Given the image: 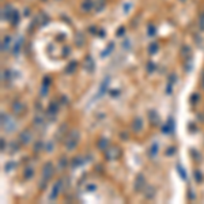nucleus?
Segmentation results:
<instances>
[{"instance_id":"f257e3e1","label":"nucleus","mask_w":204,"mask_h":204,"mask_svg":"<svg viewBox=\"0 0 204 204\" xmlns=\"http://www.w3.org/2000/svg\"><path fill=\"white\" fill-rule=\"evenodd\" d=\"M79 138H80V133H79V131L72 129L70 133H68L67 138H65V141H64L65 148H67L68 151H71V150H75L76 146L79 144Z\"/></svg>"},{"instance_id":"f03ea898","label":"nucleus","mask_w":204,"mask_h":204,"mask_svg":"<svg viewBox=\"0 0 204 204\" xmlns=\"http://www.w3.org/2000/svg\"><path fill=\"white\" fill-rule=\"evenodd\" d=\"M54 171H56V169H54V166L52 162H46L45 165H44V167H42V184H41V188H45L46 182H48L49 180H52Z\"/></svg>"},{"instance_id":"7ed1b4c3","label":"nucleus","mask_w":204,"mask_h":204,"mask_svg":"<svg viewBox=\"0 0 204 204\" xmlns=\"http://www.w3.org/2000/svg\"><path fill=\"white\" fill-rule=\"evenodd\" d=\"M15 127H16L15 121H14L8 114L2 113V128H3V131H5V132H14V131H15Z\"/></svg>"},{"instance_id":"20e7f679","label":"nucleus","mask_w":204,"mask_h":204,"mask_svg":"<svg viewBox=\"0 0 204 204\" xmlns=\"http://www.w3.org/2000/svg\"><path fill=\"white\" fill-rule=\"evenodd\" d=\"M103 154H105L106 160H116L121 157V150H120V147H117V146H112V147L109 146L108 148L103 151Z\"/></svg>"},{"instance_id":"39448f33","label":"nucleus","mask_w":204,"mask_h":204,"mask_svg":"<svg viewBox=\"0 0 204 204\" xmlns=\"http://www.w3.org/2000/svg\"><path fill=\"white\" fill-rule=\"evenodd\" d=\"M59 108L60 105H57V102H50V105L46 109V118L49 121H54L57 117V113H59Z\"/></svg>"},{"instance_id":"423d86ee","label":"nucleus","mask_w":204,"mask_h":204,"mask_svg":"<svg viewBox=\"0 0 204 204\" xmlns=\"http://www.w3.org/2000/svg\"><path fill=\"white\" fill-rule=\"evenodd\" d=\"M146 186H147L146 177H144V174L139 173L138 176H136V178H135V185H133V188H135V192H143Z\"/></svg>"},{"instance_id":"0eeeda50","label":"nucleus","mask_w":204,"mask_h":204,"mask_svg":"<svg viewBox=\"0 0 204 204\" xmlns=\"http://www.w3.org/2000/svg\"><path fill=\"white\" fill-rule=\"evenodd\" d=\"M61 188H63V180H57V181L54 182V185L52 186L50 193H49V200L50 201L56 200L57 196H59L60 192H61Z\"/></svg>"},{"instance_id":"6e6552de","label":"nucleus","mask_w":204,"mask_h":204,"mask_svg":"<svg viewBox=\"0 0 204 204\" xmlns=\"http://www.w3.org/2000/svg\"><path fill=\"white\" fill-rule=\"evenodd\" d=\"M83 68H84V70H86L89 73L94 72V70H95V63H94V59H92L90 54H87V56L84 57V60H83Z\"/></svg>"},{"instance_id":"1a4fd4ad","label":"nucleus","mask_w":204,"mask_h":204,"mask_svg":"<svg viewBox=\"0 0 204 204\" xmlns=\"http://www.w3.org/2000/svg\"><path fill=\"white\" fill-rule=\"evenodd\" d=\"M109 84H110V78H109V76H106L105 79H102V82H101V84H99V89H98V92H97V98L102 97V95L108 91Z\"/></svg>"},{"instance_id":"9d476101","label":"nucleus","mask_w":204,"mask_h":204,"mask_svg":"<svg viewBox=\"0 0 204 204\" xmlns=\"http://www.w3.org/2000/svg\"><path fill=\"white\" fill-rule=\"evenodd\" d=\"M24 110H26V106H24L21 101H14V103H12V112H14V114H15V116H22V114L24 113Z\"/></svg>"},{"instance_id":"9b49d317","label":"nucleus","mask_w":204,"mask_h":204,"mask_svg":"<svg viewBox=\"0 0 204 204\" xmlns=\"http://www.w3.org/2000/svg\"><path fill=\"white\" fill-rule=\"evenodd\" d=\"M49 86H50V78L49 76H45L42 79V84H41V90H40V95L41 97H46L49 91Z\"/></svg>"},{"instance_id":"f8f14e48","label":"nucleus","mask_w":204,"mask_h":204,"mask_svg":"<svg viewBox=\"0 0 204 204\" xmlns=\"http://www.w3.org/2000/svg\"><path fill=\"white\" fill-rule=\"evenodd\" d=\"M19 141H21V144H23V146H27V144L31 141V133H30V131H27V129L22 131V132L19 133Z\"/></svg>"},{"instance_id":"ddd939ff","label":"nucleus","mask_w":204,"mask_h":204,"mask_svg":"<svg viewBox=\"0 0 204 204\" xmlns=\"http://www.w3.org/2000/svg\"><path fill=\"white\" fill-rule=\"evenodd\" d=\"M143 127H144V122H143V118L139 116H136L135 118L132 120V129L135 132H141L143 131Z\"/></svg>"},{"instance_id":"4468645a","label":"nucleus","mask_w":204,"mask_h":204,"mask_svg":"<svg viewBox=\"0 0 204 204\" xmlns=\"http://www.w3.org/2000/svg\"><path fill=\"white\" fill-rule=\"evenodd\" d=\"M147 118H148L150 124L151 125H158V122H159V114H158L157 110H148V113H147Z\"/></svg>"},{"instance_id":"2eb2a0df","label":"nucleus","mask_w":204,"mask_h":204,"mask_svg":"<svg viewBox=\"0 0 204 204\" xmlns=\"http://www.w3.org/2000/svg\"><path fill=\"white\" fill-rule=\"evenodd\" d=\"M176 82H177V75L176 73H170V76L167 79V86H166V94L170 95L173 92V86Z\"/></svg>"},{"instance_id":"dca6fc26","label":"nucleus","mask_w":204,"mask_h":204,"mask_svg":"<svg viewBox=\"0 0 204 204\" xmlns=\"http://www.w3.org/2000/svg\"><path fill=\"white\" fill-rule=\"evenodd\" d=\"M108 147H109V139L105 138V136H101L97 141V148L101 150V151H105Z\"/></svg>"},{"instance_id":"f3484780","label":"nucleus","mask_w":204,"mask_h":204,"mask_svg":"<svg viewBox=\"0 0 204 204\" xmlns=\"http://www.w3.org/2000/svg\"><path fill=\"white\" fill-rule=\"evenodd\" d=\"M181 57L184 61H189V60H192V52H190V48L186 45L182 46L181 49Z\"/></svg>"},{"instance_id":"a211bd4d","label":"nucleus","mask_w":204,"mask_h":204,"mask_svg":"<svg viewBox=\"0 0 204 204\" xmlns=\"http://www.w3.org/2000/svg\"><path fill=\"white\" fill-rule=\"evenodd\" d=\"M158 151H159V144L152 143L151 146H150V148L147 150V154H148V157L151 158V159H154V158L158 155Z\"/></svg>"},{"instance_id":"6ab92c4d","label":"nucleus","mask_w":204,"mask_h":204,"mask_svg":"<svg viewBox=\"0 0 204 204\" xmlns=\"http://www.w3.org/2000/svg\"><path fill=\"white\" fill-rule=\"evenodd\" d=\"M173 131H174V120L170 117V118L166 121V124L162 127V132L163 133H171Z\"/></svg>"},{"instance_id":"aec40b11","label":"nucleus","mask_w":204,"mask_h":204,"mask_svg":"<svg viewBox=\"0 0 204 204\" xmlns=\"http://www.w3.org/2000/svg\"><path fill=\"white\" fill-rule=\"evenodd\" d=\"M144 197L147 199V200H151V199H154L155 196V188L151 186V185H147L146 188H144Z\"/></svg>"},{"instance_id":"412c9836","label":"nucleus","mask_w":204,"mask_h":204,"mask_svg":"<svg viewBox=\"0 0 204 204\" xmlns=\"http://www.w3.org/2000/svg\"><path fill=\"white\" fill-rule=\"evenodd\" d=\"M12 14H14V10L11 8V5H4V8H3V12H2V16H3V19H5V21H10L11 19V16H12Z\"/></svg>"},{"instance_id":"4be33fe9","label":"nucleus","mask_w":204,"mask_h":204,"mask_svg":"<svg viewBox=\"0 0 204 204\" xmlns=\"http://www.w3.org/2000/svg\"><path fill=\"white\" fill-rule=\"evenodd\" d=\"M33 124H34L35 127H44V124H45V117H44L42 114H35L34 120H33Z\"/></svg>"},{"instance_id":"5701e85b","label":"nucleus","mask_w":204,"mask_h":204,"mask_svg":"<svg viewBox=\"0 0 204 204\" xmlns=\"http://www.w3.org/2000/svg\"><path fill=\"white\" fill-rule=\"evenodd\" d=\"M83 157H75L71 159V167H79V166L83 165Z\"/></svg>"},{"instance_id":"b1692460","label":"nucleus","mask_w":204,"mask_h":204,"mask_svg":"<svg viewBox=\"0 0 204 204\" xmlns=\"http://www.w3.org/2000/svg\"><path fill=\"white\" fill-rule=\"evenodd\" d=\"M76 68H78V63H76L75 60H72V61H71L70 64L65 67V72H67V73H73L76 71Z\"/></svg>"},{"instance_id":"393cba45","label":"nucleus","mask_w":204,"mask_h":204,"mask_svg":"<svg viewBox=\"0 0 204 204\" xmlns=\"http://www.w3.org/2000/svg\"><path fill=\"white\" fill-rule=\"evenodd\" d=\"M10 42H11V37H10V35H5V37L3 38V42H2V52L8 50V46H10Z\"/></svg>"},{"instance_id":"a878e982","label":"nucleus","mask_w":204,"mask_h":204,"mask_svg":"<svg viewBox=\"0 0 204 204\" xmlns=\"http://www.w3.org/2000/svg\"><path fill=\"white\" fill-rule=\"evenodd\" d=\"M193 177H195V181L197 182V184H201V182H203V180H204L203 173H201V170H199V169H196V170H195Z\"/></svg>"},{"instance_id":"bb28decb","label":"nucleus","mask_w":204,"mask_h":204,"mask_svg":"<svg viewBox=\"0 0 204 204\" xmlns=\"http://www.w3.org/2000/svg\"><path fill=\"white\" fill-rule=\"evenodd\" d=\"M33 176H34V170H33V167H26L23 171V178L24 180H31Z\"/></svg>"},{"instance_id":"cd10ccee","label":"nucleus","mask_w":204,"mask_h":204,"mask_svg":"<svg viewBox=\"0 0 204 204\" xmlns=\"http://www.w3.org/2000/svg\"><path fill=\"white\" fill-rule=\"evenodd\" d=\"M177 173H178V176L181 177V178L184 180V181L186 180V177H188V176H186V171H185V169L182 167V166L180 165V163H177Z\"/></svg>"},{"instance_id":"c85d7f7f","label":"nucleus","mask_w":204,"mask_h":204,"mask_svg":"<svg viewBox=\"0 0 204 204\" xmlns=\"http://www.w3.org/2000/svg\"><path fill=\"white\" fill-rule=\"evenodd\" d=\"M67 165H68V159L65 157H63L61 159L59 160V163H57V167H59V170H64Z\"/></svg>"},{"instance_id":"c756f323","label":"nucleus","mask_w":204,"mask_h":204,"mask_svg":"<svg viewBox=\"0 0 204 204\" xmlns=\"http://www.w3.org/2000/svg\"><path fill=\"white\" fill-rule=\"evenodd\" d=\"M147 72L148 73H154L155 72V70H157V65H155V63L154 61H148L147 63Z\"/></svg>"},{"instance_id":"7c9ffc66","label":"nucleus","mask_w":204,"mask_h":204,"mask_svg":"<svg viewBox=\"0 0 204 204\" xmlns=\"http://www.w3.org/2000/svg\"><path fill=\"white\" fill-rule=\"evenodd\" d=\"M113 48H114V44L110 42V44L108 45V48L105 49V52H102V53H101V57H106L108 54H110V53H112V49H113Z\"/></svg>"},{"instance_id":"2f4dec72","label":"nucleus","mask_w":204,"mask_h":204,"mask_svg":"<svg viewBox=\"0 0 204 204\" xmlns=\"http://www.w3.org/2000/svg\"><path fill=\"white\" fill-rule=\"evenodd\" d=\"M22 44H23V40H22V38H19L18 42H16V44H15V46H14V50H12V53H14V54H18V53H19Z\"/></svg>"},{"instance_id":"473e14b6","label":"nucleus","mask_w":204,"mask_h":204,"mask_svg":"<svg viewBox=\"0 0 204 204\" xmlns=\"http://www.w3.org/2000/svg\"><path fill=\"white\" fill-rule=\"evenodd\" d=\"M11 76H12L11 71H8V70L3 71V82H11Z\"/></svg>"},{"instance_id":"72a5a7b5","label":"nucleus","mask_w":204,"mask_h":204,"mask_svg":"<svg viewBox=\"0 0 204 204\" xmlns=\"http://www.w3.org/2000/svg\"><path fill=\"white\" fill-rule=\"evenodd\" d=\"M157 52H158V44H157V42L150 44V46H148V53H150V54H155Z\"/></svg>"},{"instance_id":"f704fd0d","label":"nucleus","mask_w":204,"mask_h":204,"mask_svg":"<svg viewBox=\"0 0 204 204\" xmlns=\"http://www.w3.org/2000/svg\"><path fill=\"white\" fill-rule=\"evenodd\" d=\"M199 101H200V95H199L197 92H193V94L190 95V103H192V105L195 106L196 103L199 102Z\"/></svg>"},{"instance_id":"c9c22d12","label":"nucleus","mask_w":204,"mask_h":204,"mask_svg":"<svg viewBox=\"0 0 204 204\" xmlns=\"http://www.w3.org/2000/svg\"><path fill=\"white\" fill-rule=\"evenodd\" d=\"M11 23L15 26V24H18V22H19V14H18V11H14V14H12V16H11Z\"/></svg>"},{"instance_id":"e433bc0d","label":"nucleus","mask_w":204,"mask_h":204,"mask_svg":"<svg viewBox=\"0 0 204 204\" xmlns=\"http://www.w3.org/2000/svg\"><path fill=\"white\" fill-rule=\"evenodd\" d=\"M91 8H92V3L89 2V0H87V2H84L83 5H82V10H83V11H90Z\"/></svg>"},{"instance_id":"4c0bfd02","label":"nucleus","mask_w":204,"mask_h":204,"mask_svg":"<svg viewBox=\"0 0 204 204\" xmlns=\"http://www.w3.org/2000/svg\"><path fill=\"white\" fill-rule=\"evenodd\" d=\"M155 33H157V30H155V26H154V24H150L148 29H147V34H148L150 37H154Z\"/></svg>"},{"instance_id":"58836bf2","label":"nucleus","mask_w":204,"mask_h":204,"mask_svg":"<svg viewBox=\"0 0 204 204\" xmlns=\"http://www.w3.org/2000/svg\"><path fill=\"white\" fill-rule=\"evenodd\" d=\"M15 166H16L15 162H7V163H5V166H4V170L5 171H11L14 167H15Z\"/></svg>"},{"instance_id":"ea45409f","label":"nucleus","mask_w":204,"mask_h":204,"mask_svg":"<svg viewBox=\"0 0 204 204\" xmlns=\"http://www.w3.org/2000/svg\"><path fill=\"white\" fill-rule=\"evenodd\" d=\"M42 147H44V143L42 141H37V143L34 144V152H40L41 150H42Z\"/></svg>"},{"instance_id":"a19ab883","label":"nucleus","mask_w":204,"mask_h":204,"mask_svg":"<svg viewBox=\"0 0 204 204\" xmlns=\"http://www.w3.org/2000/svg\"><path fill=\"white\" fill-rule=\"evenodd\" d=\"M94 190H97V185L95 184H89L86 186V192H94Z\"/></svg>"},{"instance_id":"79ce46f5","label":"nucleus","mask_w":204,"mask_h":204,"mask_svg":"<svg viewBox=\"0 0 204 204\" xmlns=\"http://www.w3.org/2000/svg\"><path fill=\"white\" fill-rule=\"evenodd\" d=\"M166 155H169V157H171V155H174L176 154V147H169L167 150H166V152H165Z\"/></svg>"},{"instance_id":"37998d69","label":"nucleus","mask_w":204,"mask_h":204,"mask_svg":"<svg viewBox=\"0 0 204 204\" xmlns=\"http://www.w3.org/2000/svg\"><path fill=\"white\" fill-rule=\"evenodd\" d=\"M186 197H188V200H195V193H193V189H188V195H186Z\"/></svg>"},{"instance_id":"c03bdc74","label":"nucleus","mask_w":204,"mask_h":204,"mask_svg":"<svg viewBox=\"0 0 204 204\" xmlns=\"http://www.w3.org/2000/svg\"><path fill=\"white\" fill-rule=\"evenodd\" d=\"M129 46H131V42H129L128 40H124V41H122V49L128 50V49H129Z\"/></svg>"},{"instance_id":"a18cd8bd","label":"nucleus","mask_w":204,"mask_h":204,"mask_svg":"<svg viewBox=\"0 0 204 204\" xmlns=\"http://www.w3.org/2000/svg\"><path fill=\"white\" fill-rule=\"evenodd\" d=\"M192 155H193V157H195L196 158V162H200V160H201V157H200V155H199L197 154V151H195V150H192Z\"/></svg>"},{"instance_id":"49530a36","label":"nucleus","mask_w":204,"mask_h":204,"mask_svg":"<svg viewBox=\"0 0 204 204\" xmlns=\"http://www.w3.org/2000/svg\"><path fill=\"white\" fill-rule=\"evenodd\" d=\"M45 151H48V152H52V151H53V143H52V141L45 146Z\"/></svg>"},{"instance_id":"de8ad7c7","label":"nucleus","mask_w":204,"mask_h":204,"mask_svg":"<svg viewBox=\"0 0 204 204\" xmlns=\"http://www.w3.org/2000/svg\"><path fill=\"white\" fill-rule=\"evenodd\" d=\"M11 147H12V150H11V152H12V154H14V152H18V144H16L15 143V141H14V143H11Z\"/></svg>"},{"instance_id":"09e8293b","label":"nucleus","mask_w":204,"mask_h":204,"mask_svg":"<svg viewBox=\"0 0 204 204\" xmlns=\"http://www.w3.org/2000/svg\"><path fill=\"white\" fill-rule=\"evenodd\" d=\"M118 90H112L110 91V97H117V95H118Z\"/></svg>"},{"instance_id":"8fccbe9b","label":"nucleus","mask_w":204,"mask_h":204,"mask_svg":"<svg viewBox=\"0 0 204 204\" xmlns=\"http://www.w3.org/2000/svg\"><path fill=\"white\" fill-rule=\"evenodd\" d=\"M200 30H204V16H200Z\"/></svg>"},{"instance_id":"3c124183","label":"nucleus","mask_w":204,"mask_h":204,"mask_svg":"<svg viewBox=\"0 0 204 204\" xmlns=\"http://www.w3.org/2000/svg\"><path fill=\"white\" fill-rule=\"evenodd\" d=\"M197 120H199V121H201V122H203V121H204V114L199 113V114H197Z\"/></svg>"},{"instance_id":"603ef678","label":"nucleus","mask_w":204,"mask_h":204,"mask_svg":"<svg viewBox=\"0 0 204 204\" xmlns=\"http://www.w3.org/2000/svg\"><path fill=\"white\" fill-rule=\"evenodd\" d=\"M200 82H201V83H200L201 84V89L204 90V71H203V73H201V80Z\"/></svg>"},{"instance_id":"864d4df0","label":"nucleus","mask_w":204,"mask_h":204,"mask_svg":"<svg viewBox=\"0 0 204 204\" xmlns=\"http://www.w3.org/2000/svg\"><path fill=\"white\" fill-rule=\"evenodd\" d=\"M189 131H192V132H196V125H195V124H189Z\"/></svg>"},{"instance_id":"5fc2aeb1","label":"nucleus","mask_w":204,"mask_h":204,"mask_svg":"<svg viewBox=\"0 0 204 204\" xmlns=\"http://www.w3.org/2000/svg\"><path fill=\"white\" fill-rule=\"evenodd\" d=\"M5 150V141H4V138H2V151Z\"/></svg>"},{"instance_id":"6e6d98bb","label":"nucleus","mask_w":204,"mask_h":204,"mask_svg":"<svg viewBox=\"0 0 204 204\" xmlns=\"http://www.w3.org/2000/svg\"><path fill=\"white\" fill-rule=\"evenodd\" d=\"M121 139H122V140H127V139H128V133L127 132H125V133L122 132L121 133Z\"/></svg>"},{"instance_id":"4d7b16f0","label":"nucleus","mask_w":204,"mask_h":204,"mask_svg":"<svg viewBox=\"0 0 204 204\" xmlns=\"http://www.w3.org/2000/svg\"><path fill=\"white\" fill-rule=\"evenodd\" d=\"M122 33H124V27H120V30L117 31V35H121Z\"/></svg>"},{"instance_id":"13d9d810","label":"nucleus","mask_w":204,"mask_h":204,"mask_svg":"<svg viewBox=\"0 0 204 204\" xmlns=\"http://www.w3.org/2000/svg\"><path fill=\"white\" fill-rule=\"evenodd\" d=\"M90 31H91V33H95V27H90Z\"/></svg>"},{"instance_id":"bf43d9fd","label":"nucleus","mask_w":204,"mask_h":204,"mask_svg":"<svg viewBox=\"0 0 204 204\" xmlns=\"http://www.w3.org/2000/svg\"><path fill=\"white\" fill-rule=\"evenodd\" d=\"M182 2H185V0H182Z\"/></svg>"}]
</instances>
